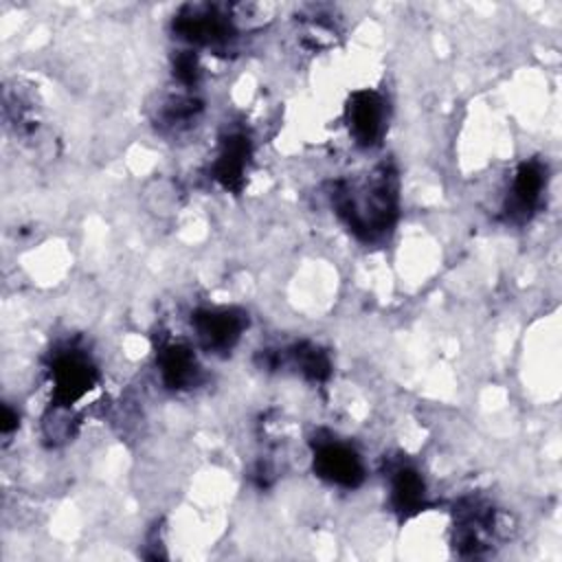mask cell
Listing matches in <instances>:
<instances>
[{"instance_id": "cell-1", "label": "cell", "mask_w": 562, "mask_h": 562, "mask_svg": "<svg viewBox=\"0 0 562 562\" xmlns=\"http://www.w3.org/2000/svg\"><path fill=\"white\" fill-rule=\"evenodd\" d=\"M336 209L358 237L373 239L384 233L395 217V193L386 173L367 187L340 189Z\"/></svg>"}, {"instance_id": "cell-2", "label": "cell", "mask_w": 562, "mask_h": 562, "mask_svg": "<svg viewBox=\"0 0 562 562\" xmlns=\"http://www.w3.org/2000/svg\"><path fill=\"white\" fill-rule=\"evenodd\" d=\"M180 37L200 46H222L233 37V24L215 4H189L173 20Z\"/></svg>"}, {"instance_id": "cell-3", "label": "cell", "mask_w": 562, "mask_h": 562, "mask_svg": "<svg viewBox=\"0 0 562 562\" xmlns=\"http://www.w3.org/2000/svg\"><path fill=\"white\" fill-rule=\"evenodd\" d=\"M97 382V369L92 362L79 353L68 351L55 358L53 362V400L57 406H70L79 397H83Z\"/></svg>"}, {"instance_id": "cell-4", "label": "cell", "mask_w": 562, "mask_h": 562, "mask_svg": "<svg viewBox=\"0 0 562 562\" xmlns=\"http://www.w3.org/2000/svg\"><path fill=\"white\" fill-rule=\"evenodd\" d=\"M314 470L321 479L342 487H356L362 481L360 457L338 441L318 443L314 452Z\"/></svg>"}, {"instance_id": "cell-5", "label": "cell", "mask_w": 562, "mask_h": 562, "mask_svg": "<svg viewBox=\"0 0 562 562\" xmlns=\"http://www.w3.org/2000/svg\"><path fill=\"white\" fill-rule=\"evenodd\" d=\"M349 130L358 145H373L384 130V101L373 90H358L347 105Z\"/></svg>"}, {"instance_id": "cell-6", "label": "cell", "mask_w": 562, "mask_h": 562, "mask_svg": "<svg viewBox=\"0 0 562 562\" xmlns=\"http://www.w3.org/2000/svg\"><path fill=\"white\" fill-rule=\"evenodd\" d=\"M193 325L206 349L226 351L241 336L246 321H244V314L224 307V310L198 312L193 318Z\"/></svg>"}, {"instance_id": "cell-7", "label": "cell", "mask_w": 562, "mask_h": 562, "mask_svg": "<svg viewBox=\"0 0 562 562\" xmlns=\"http://www.w3.org/2000/svg\"><path fill=\"white\" fill-rule=\"evenodd\" d=\"M250 158V143L241 134H231L224 138L222 149L217 154V160L213 165V176L215 180L231 191H239L244 182V173L248 167Z\"/></svg>"}, {"instance_id": "cell-8", "label": "cell", "mask_w": 562, "mask_h": 562, "mask_svg": "<svg viewBox=\"0 0 562 562\" xmlns=\"http://www.w3.org/2000/svg\"><path fill=\"white\" fill-rule=\"evenodd\" d=\"M162 382L169 389H187L195 382L198 362L189 347L184 345H167L158 358Z\"/></svg>"}, {"instance_id": "cell-9", "label": "cell", "mask_w": 562, "mask_h": 562, "mask_svg": "<svg viewBox=\"0 0 562 562\" xmlns=\"http://www.w3.org/2000/svg\"><path fill=\"white\" fill-rule=\"evenodd\" d=\"M542 187H544V171H542V165L536 162V160H529V162H522L516 171V178H514V189H512V204L518 213H529L538 200H540V193H542Z\"/></svg>"}, {"instance_id": "cell-10", "label": "cell", "mask_w": 562, "mask_h": 562, "mask_svg": "<svg viewBox=\"0 0 562 562\" xmlns=\"http://www.w3.org/2000/svg\"><path fill=\"white\" fill-rule=\"evenodd\" d=\"M424 481L413 468H400L393 476V505L402 514H413L424 505Z\"/></svg>"}, {"instance_id": "cell-11", "label": "cell", "mask_w": 562, "mask_h": 562, "mask_svg": "<svg viewBox=\"0 0 562 562\" xmlns=\"http://www.w3.org/2000/svg\"><path fill=\"white\" fill-rule=\"evenodd\" d=\"M294 364L310 380H325L329 375V360L314 345H299V347H294Z\"/></svg>"}, {"instance_id": "cell-12", "label": "cell", "mask_w": 562, "mask_h": 562, "mask_svg": "<svg viewBox=\"0 0 562 562\" xmlns=\"http://www.w3.org/2000/svg\"><path fill=\"white\" fill-rule=\"evenodd\" d=\"M173 72H176V77H178L182 83H187V86L195 83L198 77H200V66H198L195 55L189 53V50L178 53L176 59H173Z\"/></svg>"}, {"instance_id": "cell-13", "label": "cell", "mask_w": 562, "mask_h": 562, "mask_svg": "<svg viewBox=\"0 0 562 562\" xmlns=\"http://www.w3.org/2000/svg\"><path fill=\"white\" fill-rule=\"evenodd\" d=\"M15 426H18V413H13L9 406H4L2 408V424H0L2 435H9Z\"/></svg>"}]
</instances>
